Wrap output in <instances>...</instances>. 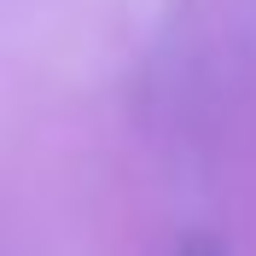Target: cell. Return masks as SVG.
Returning <instances> with one entry per match:
<instances>
[{"label":"cell","mask_w":256,"mask_h":256,"mask_svg":"<svg viewBox=\"0 0 256 256\" xmlns=\"http://www.w3.org/2000/svg\"><path fill=\"white\" fill-rule=\"evenodd\" d=\"M175 256H222V250H216V244H210V239H186V244H180Z\"/></svg>","instance_id":"6da1fadb"}]
</instances>
